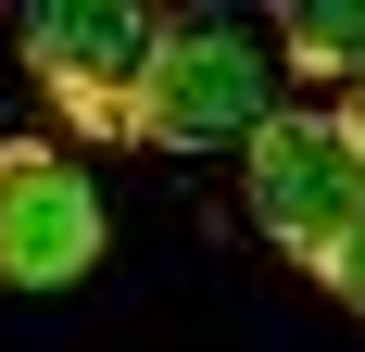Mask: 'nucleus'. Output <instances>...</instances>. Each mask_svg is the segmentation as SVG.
<instances>
[{"mask_svg": "<svg viewBox=\"0 0 365 352\" xmlns=\"http://www.w3.org/2000/svg\"><path fill=\"white\" fill-rule=\"evenodd\" d=\"M264 126H277V63H264L240 26H164V51H151L139 76V139L151 151H252Z\"/></svg>", "mask_w": 365, "mask_h": 352, "instance_id": "obj_1", "label": "nucleus"}, {"mask_svg": "<svg viewBox=\"0 0 365 352\" xmlns=\"http://www.w3.org/2000/svg\"><path fill=\"white\" fill-rule=\"evenodd\" d=\"M240 202H252V227L277 252L328 264L365 227V151H353V126H340V113H277V126L240 151Z\"/></svg>", "mask_w": 365, "mask_h": 352, "instance_id": "obj_2", "label": "nucleus"}, {"mask_svg": "<svg viewBox=\"0 0 365 352\" xmlns=\"http://www.w3.org/2000/svg\"><path fill=\"white\" fill-rule=\"evenodd\" d=\"M151 51H164V13H139V0H51V13H26V76L88 139H139Z\"/></svg>", "mask_w": 365, "mask_h": 352, "instance_id": "obj_3", "label": "nucleus"}, {"mask_svg": "<svg viewBox=\"0 0 365 352\" xmlns=\"http://www.w3.org/2000/svg\"><path fill=\"white\" fill-rule=\"evenodd\" d=\"M101 264V189L51 139H0V289H76Z\"/></svg>", "mask_w": 365, "mask_h": 352, "instance_id": "obj_4", "label": "nucleus"}, {"mask_svg": "<svg viewBox=\"0 0 365 352\" xmlns=\"http://www.w3.org/2000/svg\"><path fill=\"white\" fill-rule=\"evenodd\" d=\"M277 51L302 76H340V101H353L365 88V0H302L290 26H277Z\"/></svg>", "mask_w": 365, "mask_h": 352, "instance_id": "obj_5", "label": "nucleus"}, {"mask_svg": "<svg viewBox=\"0 0 365 352\" xmlns=\"http://www.w3.org/2000/svg\"><path fill=\"white\" fill-rule=\"evenodd\" d=\"M315 277H328V289H340V315H365V227H353V239H340V252H328V264H315Z\"/></svg>", "mask_w": 365, "mask_h": 352, "instance_id": "obj_6", "label": "nucleus"}, {"mask_svg": "<svg viewBox=\"0 0 365 352\" xmlns=\"http://www.w3.org/2000/svg\"><path fill=\"white\" fill-rule=\"evenodd\" d=\"M340 126H353V151H365V88H353V101H340Z\"/></svg>", "mask_w": 365, "mask_h": 352, "instance_id": "obj_7", "label": "nucleus"}]
</instances>
